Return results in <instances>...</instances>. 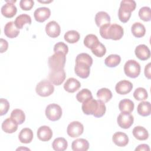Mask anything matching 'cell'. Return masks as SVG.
Instances as JSON below:
<instances>
[{"instance_id":"cell-44","label":"cell","mask_w":151,"mask_h":151,"mask_svg":"<svg viewBox=\"0 0 151 151\" xmlns=\"http://www.w3.org/2000/svg\"><path fill=\"white\" fill-rule=\"evenodd\" d=\"M0 51L1 53L6 51L8 47V43L6 40L1 38L0 39Z\"/></svg>"},{"instance_id":"cell-47","label":"cell","mask_w":151,"mask_h":151,"mask_svg":"<svg viewBox=\"0 0 151 151\" xmlns=\"http://www.w3.org/2000/svg\"><path fill=\"white\" fill-rule=\"evenodd\" d=\"M40 2L41 3H50L51 2H52V1H38Z\"/></svg>"},{"instance_id":"cell-22","label":"cell","mask_w":151,"mask_h":151,"mask_svg":"<svg viewBox=\"0 0 151 151\" xmlns=\"http://www.w3.org/2000/svg\"><path fill=\"white\" fill-rule=\"evenodd\" d=\"M89 143L85 139H77L71 143L73 151H86L88 149Z\"/></svg>"},{"instance_id":"cell-45","label":"cell","mask_w":151,"mask_h":151,"mask_svg":"<svg viewBox=\"0 0 151 151\" xmlns=\"http://www.w3.org/2000/svg\"><path fill=\"white\" fill-rule=\"evenodd\" d=\"M135 150L136 151H149L150 150V148H149V146L148 145H146V144H141V145H139L136 149H135Z\"/></svg>"},{"instance_id":"cell-9","label":"cell","mask_w":151,"mask_h":151,"mask_svg":"<svg viewBox=\"0 0 151 151\" xmlns=\"http://www.w3.org/2000/svg\"><path fill=\"white\" fill-rule=\"evenodd\" d=\"M84 131L83 125L78 121L71 122L67 126V132L69 136L75 138L80 136Z\"/></svg>"},{"instance_id":"cell-41","label":"cell","mask_w":151,"mask_h":151,"mask_svg":"<svg viewBox=\"0 0 151 151\" xmlns=\"http://www.w3.org/2000/svg\"><path fill=\"white\" fill-rule=\"evenodd\" d=\"M68 48L67 45H66L63 42H58L54 45V52H61L66 55L68 53Z\"/></svg>"},{"instance_id":"cell-5","label":"cell","mask_w":151,"mask_h":151,"mask_svg":"<svg viewBox=\"0 0 151 151\" xmlns=\"http://www.w3.org/2000/svg\"><path fill=\"white\" fill-rule=\"evenodd\" d=\"M140 65L138 62L134 60H129L124 65L125 74L130 78H136L140 73Z\"/></svg>"},{"instance_id":"cell-36","label":"cell","mask_w":151,"mask_h":151,"mask_svg":"<svg viewBox=\"0 0 151 151\" xmlns=\"http://www.w3.org/2000/svg\"><path fill=\"white\" fill-rule=\"evenodd\" d=\"M90 98H93L92 93L87 88L82 89L76 95L77 100L80 103H83L85 100Z\"/></svg>"},{"instance_id":"cell-31","label":"cell","mask_w":151,"mask_h":151,"mask_svg":"<svg viewBox=\"0 0 151 151\" xmlns=\"http://www.w3.org/2000/svg\"><path fill=\"white\" fill-rule=\"evenodd\" d=\"M68 146L67 140L63 137H57L55 139L52 143V147L56 151H64Z\"/></svg>"},{"instance_id":"cell-34","label":"cell","mask_w":151,"mask_h":151,"mask_svg":"<svg viewBox=\"0 0 151 151\" xmlns=\"http://www.w3.org/2000/svg\"><path fill=\"white\" fill-rule=\"evenodd\" d=\"M11 117L18 123V124H22L25 120V115L24 112L18 109H14L11 113Z\"/></svg>"},{"instance_id":"cell-37","label":"cell","mask_w":151,"mask_h":151,"mask_svg":"<svg viewBox=\"0 0 151 151\" xmlns=\"http://www.w3.org/2000/svg\"><path fill=\"white\" fill-rule=\"evenodd\" d=\"M91 50L93 54L98 57L104 56L106 52V48L105 46L100 41L93 48H92Z\"/></svg>"},{"instance_id":"cell-25","label":"cell","mask_w":151,"mask_h":151,"mask_svg":"<svg viewBox=\"0 0 151 151\" xmlns=\"http://www.w3.org/2000/svg\"><path fill=\"white\" fill-rule=\"evenodd\" d=\"M134 137L139 140H145L149 137V133L147 130L142 126H136L132 131Z\"/></svg>"},{"instance_id":"cell-23","label":"cell","mask_w":151,"mask_h":151,"mask_svg":"<svg viewBox=\"0 0 151 151\" xmlns=\"http://www.w3.org/2000/svg\"><path fill=\"white\" fill-rule=\"evenodd\" d=\"M95 22L97 26L100 27L104 25L110 24V17L106 12L99 11L96 14Z\"/></svg>"},{"instance_id":"cell-10","label":"cell","mask_w":151,"mask_h":151,"mask_svg":"<svg viewBox=\"0 0 151 151\" xmlns=\"http://www.w3.org/2000/svg\"><path fill=\"white\" fill-rule=\"evenodd\" d=\"M117 122L119 126L122 129H129L133 123V116L127 112H121L117 117Z\"/></svg>"},{"instance_id":"cell-27","label":"cell","mask_w":151,"mask_h":151,"mask_svg":"<svg viewBox=\"0 0 151 151\" xmlns=\"http://www.w3.org/2000/svg\"><path fill=\"white\" fill-rule=\"evenodd\" d=\"M14 23L17 28L22 29L25 24H31V18L28 14H22L15 18Z\"/></svg>"},{"instance_id":"cell-32","label":"cell","mask_w":151,"mask_h":151,"mask_svg":"<svg viewBox=\"0 0 151 151\" xmlns=\"http://www.w3.org/2000/svg\"><path fill=\"white\" fill-rule=\"evenodd\" d=\"M80 34L76 30H70L66 32L64 34V38L65 41L70 44L77 42L80 39Z\"/></svg>"},{"instance_id":"cell-29","label":"cell","mask_w":151,"mask_h":151,"mask_svg":"<svg viewBox=\"0 0 151 151\" xmlns=\"http://www.w3.org/2000/svg\"><path fill=\"white\" fill-rule=\"evenodd\" d=\"M137 113L142 116H147L151 113L150 103L149 101H142L139 103L137 107Z\"/></svg>"},{"instance_id":"cell-17","label":"cell","mask_w":151,"mask_h":151,"mask_svg":"<svg viewBox=\"0 0 151 151\" xmlns=\"http://www.w3.org/2000/svg\"><path fill=\"white\" fill-rule=\"evenodd\" d=\"M52 136V132L50 127L47 126H42L37 130V137L39 140L47 142L50 140Z\"/></svg>"},{"instance_id":"cell-15","label":"cell","mask_w":151,"mask_h":151,"mask_svg":"<svg viewBox=\"0 0 151 151\" xmlns=\"http://www.w3.org/2000/svg\"><path fill=\"white\" fill-rule=\"evenodd\" d=\"M51 15V11L47 7H40L37 8L34 12L35 20L39 22H43L47 19Z\"/></svg>"},{"instance_id":"cell-20","label":"cell","mask_w":151,"mask_h":151,"mask_svg":"<svg viewBox=\"0 0 151 151\" xmlns=\"http://www.w3.org/2000/svg\"><path fill=\"white\" fill-rule=\"evenodd\" d=\"M81 87V84L77 79L71 77L68 78L64 84V88L68 93H74Z\"/></svg>"},{"instance_id":"cell-28","label":"cell","mask_w":151,"mask_h":151,"mask_svg":"<svg viewBox=\"0 0 151 151\" xmlns=\"http://www.w3.org/2000/svg\"><path fill=\"white\" fill-rule=\"evenodd\" d=\"M131 31L133 35L137 38H140L145 35L146 29L143 24L140 22H134L131 28Z\"/></svg>"},{"instance_id":"cell-4","label":"cell","mask_w":151,"mask_h":151,"mask_svg":"<svg viewBox=\"0 0 151 151\" xmlns=\"http://www.w3.org/2000/svg\"><path fill=\"white\" fill-rule=\"evenodd\" d=\"M65 61V55L61 52H56L48 58V66L51 70L64 69Z\"/></svg>"},{"instance_id":"cell-7","label":"cell","mask_w":151,"mask_h":151,"mask_svg":"<svg viewBox=\"0 0 151 151\" xmlns=\"http://www.w3.org/2000/svg\"><path fill=\"white\" fill-rule=\"evenodd\" d=\"M45 115L50 120H58L62 116V109L57 104H50L45 109Z\"/></svg>"},{"instance_id":"cell-19","label":"cell","mask_w":151,"mask_h":151,"mask_svg":"<svg viewBox=\"0 0 151 151\" xmlns=\"http://www.w3.org/2000/svg\"><path fill=\"white\" fill-rule=\"evenodd\" d=\"M112 140L113 143L119 147L126 146L129 143L127 135L122 132H116L112 137Z\"/></svg>"},{"instance_id":"cell-16","label":"cell","mask_w":151,"mask_h":151,"mask_svg":"<svg viewBox=\"0 0 151 151\" xmlns=\"http://www.w3.org/2000/svg\"><path fill=\"white\" fill-rule=\"evenodd\" d=\"M134 53L136 57L142 61L146 60L150 57V51L148 47L145 44L137 45L135 48Z\"/></svg>"},{"instance_id":"cell-13","label":"cell","mask_w":151,"mask_h":151,"mask_svg":"<svg viewBox=\"0 0 151 151\" xmlns=\"http://www.w3.org/2000/svg\"><path fill=\"white\" fill-rule=\"evenodd\" d=\"M74 71L77 76L82 78H87L90 73V67L84 63H76Z\"/></svg>"},{"instance_id":"cell-12","label":"cell","mask_w":151,"mask_h":151,"mask_svg":"<svg viewBox=\"0 0 151 151\" xmlns=\"http://www.w3.org/2000/svg\"><path fill=\"white\" fill-rule=\"evenodd\" d=\"M45 32L49 37L52 38H56L60 34V26L55 21H50L45 26Z\"/></svg>"},{"instance_id":"cell-26","label":"cell","mask_w":151,"mask_h":151,"mask_svg":"<svg viewBox=\"0 0 151 151\" xmlns=\"http://www.w3.org/2000/svg\"><path fill=\"white\" fill-rule=\"evenodd\" d=\"M134 103L128 99H124L120 101L119 104V109L122 112L132 113L134 109Z\"/></svg>"},{"instance_id":"cell-6","label":"cell","mask_w":151,"mask_h":151,"mask_svg":"<svg viewBox=\"0 0 151 151\" xmlns=\"http://www.w3.org/2000/svg\"><path fill=\"white\" fill-rule=\"evenodd\" d=\"M35 91L38 95L41 97H47L53 93L54 87L51 81L43 80L37 84Z\"/></svg>"},{"instance_id":"cell-38","label":"cell","mask_w":151,"mask_h":151,"mask_svg":"<svg viewBox=\"0 0 151 151\" xmlns=\"http://www.w3.org/2000/svg\"><path fill=\"white\" fill-rule=\"evenodd\" d=\"M133 97L137 100L143 101L147 98L148 94L145 88L143 87H138L134 90Z\"/></svg>"},{"instance_id":"cell-2","label":"cell","mask_w":151,"mask_h":151,"mask_svg":"<svg viewBox=\"0 0 151 151\" xmlns=\"http://www.w3.org/2000/svg\"><path fill=\"white\" fill-rule=\"evenodd\" d=\"M124 34L123 27L117 24H107L100 27V34L104 39L120 40Z\"/></svg>"},{"instance_id":"cell-8","label":"cell","mask_w":151,"mask_h":151,"mask_svg":"<svg viewBox=\"0 0 151 151\" xmlns=\"http://www.w3.org/2000/svg\"><path fill=\"white\" fill-rule=\"evenodd\" d=\"M66 77V74L64 69L51 70L49 73V80L54 85H61Z\"/></svg>"},{"instance_id":"cell-42","label":"cell","mask_w":151,"mask_h":151,"mask_svg":"<svg viewBox=\"0 0 151 151\" xmlns=\"http://www.w3.org/2000/svg\"><path fill=\"white\" fill-rule=\"evenodd\" d=\"M9 109V103L8 101L5 99L1 98L0 99V115L3 116L5 114Z\"/></svg>"},{"instance_id":"cell-39","label":"cell","mask_w":151,"mask_h":151,"mask_svg":"<svg viewBox=\"0 0 151 151\" xmlns=\"http://www.w3.org/2000/svg\"><path fill=\"white\" fill-rule=\"evenodd\" d=\"M76 63H84L91 67L93 64V58L87 53H80L77 55Z\"/></svg>"},{"instance_id":"cell-43","label":"cell","mask_w":151,"mask_h":151,"mask_svg":"<svg viewBox=\"0 0 151 151\" xmlns=\"http://www.w3.org/2000/svg\"><path fill=\"white\" fill-rule=\"evenodd\" d=\"M34 1L32 0H21L19 6L22 10L29 11L34 6Z\"/></svg>"},{"instance_id":"cell-33","label":"cell","mask_w":151,"mask_h":151,"mask_svg":"<svg viewBox=\"0 0 151 151\" xmlns=\"http://www.w3.org/2000/svg\"><path fill=\"white\" fill-rule=\"evenodd\" d=\"M121 61V57L117 54H111L107 57L104 60L106 65L109 67H115L118 65Z\"/></svg>"},{"instance_id":"cell-14","label":"cell","mask_w":151,"mask_h":151,"mask_svg":"<svg viewBox=\"0 0 151 151\" xmlns=\"http://www.w3.org/2000/svg\"><path fill=\"white\" fill-rule=\"evenodd\" d=\"M133 87V84L130 81L123 80L119 81L116 84L115 90L118 94L124 95L130 93L132 91Z\"/></svg>"},{"instance_id":"cell-1","label":"cell","mask_w":151,"mask_h":151,"mask_svg":"<svg viewBox=\"0 0 151 151\" xmlns=\"http://www.w3.org/2000/svg\"><path fill=\"white\" fill-rule=\"evenodd\" d=\"M83 113L87 115H93L96 117H101L106 113V107L104 103L96 100L93 98L85 100L81 106Z\"/></svg>"},{"instance_id":"cell-46","label":"cell","mask_w":151,"mask_h":151,"mask_svg":"<svg viewBox=\"0 0 151 151\" xmlns=\"http://www.w3.org/2000/svg\"><path fill=\"white\" fill-rule=\"evenodd\" d=\"M145 75L148 79H150V63H148L145 68Z\"/></svg>"},{"instance_id":"cell-24","label":"cell","mask_w":151,"mask_h":151,"mask_svg":"<svg viewBox=\"0 0 151 151\" xmlns=\"http://www.w3.org/2000/svg\"><path fill=\"white\" fill-rule=\"evenodd\" d=\"M18 139L22 143H29L33 139V132L29 128L22 129L18 135Z\"/></svg>"},{"instance_id":"cell-35","label":"cell","mask_w":151,"mask_h":151,"mask_svg":"<svg viewBox=\"0 0 151 151\" xmlns=\"http://www.w3.org/2000/svg\"><path fill=\"white\" fill-rule=\"evenodd\" d=\"M99 42L97 37L94 34H88L84 39V44L88 48L91 49Z\"/></svg>"},{"instance_id":"cell-40","label":"cell","mask_w":151,"mask_h":151,"mask_svg":"<svg viewBox=\"0 0 151 151\" xmlns=\"http://www.w3.org/2000/svg\"><path fill=\"white\" fill-rule=\"evenodd\" d=\"M139 16L144 21H149L151 19V11L149 6H143L139 11Z\"/></svg>"},{"instance_id":"cell-30","label":"cell","mask_w":151,"mask_h":151,"mask_svg":"<svg viewBox=\"0 0 151 151\" xmlns=\"http://www.w3.org/2000/svg\"><path fill=\"white\" fill-rule=\"evenodd\" d=\"M97 97L99 100L103 102H108L112 97L111 91L107 88H102L97 92Z\"/></svg>"},{"instance_id":"cell-21","label":"cell","mask_w":151,"mask_h":151,"mask_svg":"<svg viewBox=\"0 0 151 151\" xmlns=\"http://www.w3.org/2000/svg\"><path fill=\"white\" fill-rule=\"evenodd\" d=\"M4 33L5 35L10 38L17 37L19 34V29L15 26L14 22L9 21L4 27Z\"/></svg>"},{"instance_id":"cell-11","label":"cell","mask_w":151,"mask_h":151,"mask_svg":"<svg viewBox=\"0 0 151 151\" xmlns=\"http://www.w3.org/2000/svg\"><path fill=\"white\" fill-rule=\"evenodd\" d=\"M6 3L1 7V13L6 18H12L15 15L17 9L14 3L16 1H6Z\"/></svg>"},{"instance_id":"cell-18","label":"cell","mask_w":151,"mask_h":151,"mask_svg":"<svg viewBox=\"0 0 151 151\" xmlns=\"http://www.w3.org/2000/svg\"><path fill=\"white\" fill-rule=\"evenodd\" d=\"M18 123L11 117L5 119L2 123V129L6 133H12L18 129Z\"/></svg>"},{"instance_id":"cell-3","label":"cell","mask_w":151,"mask_h":151,"mask_svg":"<svg viewBox=\"0 0 151 151\" xmlns=\"http://www.w3.org/2000/svg\"><path fill=\"white\" fill-rule=\"evenodd\" d=\"M136 6V2L133 0L122 1L118 11L120 21L123 23L127 22L131 17L132 12L135 9Z\"/></svg>"}]
</instances>
